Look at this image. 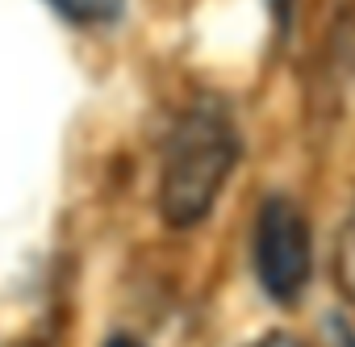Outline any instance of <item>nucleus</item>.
<instances>
[{"label": "nucleus", "instance_id": "3", "mask_svg": "<svg viewBox=\"0 0 355 347\" xmlns=\"http://www.w3.org/2000/svg\"><path fill=\"white\" fill-rule=\"evenodd\" d=\"M334 289H338V297L347 301V310L355 314V205H351V214H347V222H343V230H338V239H334Z\"/></svg>", "mask_w": 355, "mask_h": 347}, {"label": "nucleus", "instance_id": "4", "mask_svg": "<svg viewBox=\"0 0 355 347\" xmlns=\"http://www.w3.org/2000/svg\"><path fill=\"white\" fill-rule=\"evenodd\" d=\"M71 26H109L125 13V0H46Z\"/></svg>", "mask_w": 355, "mask_h": 347}, {"label": "nucleus", "instance_id": "5", "mask_svg": "<svg viewBox=\"0 0 355 347\" xmlns=\"http://www.w3.org/2000/svg\"><path fill=\"white\" fill-rule=\"evenodd\" d=\"M247 347H305V343L293 339V335H284V330H272V335H263V339H255V343H247Z\"/></svg>", "mask_w": 355, "mask_h": 347}, {"label": "nucleus", "instance_id": "7", "mask_svg": "<svg viewBox=\"0 0 355 347\" xmlns=\"http://www.w3.org/2000/svg\"><path fill=\"white\" fill-rule=\"evenodd\" d=\"M105 347H142V343H138V339H130V335H113Z\"/></svg>", "mask_w": 355, "mask_h": 347}, {"label": "nucleus", "instance_id": "6", "mask_svg": "<svg viewBox=\"0 0 355 347\" xmlns=\"http://www.w3.org/2000/svg\"><path fill=\"white\" fill-rule=\"evenodd\" d=\"M330 335H334V343H338V347H355V330H351V326H347L343 318H334Z\"/></svg>", "mask_w": 355, "mask_h": 347}, {"label": "nucleus", "instance_id": "2", "mask_svg": "<svg viewBox=\"0 0 355 347\" xmlns=\"http://www.w3.org/2000/svg\"><path fill=\"white\" fill-rule=\"evenodd\" d=\"M251 264L259 289L276 305H297L305 297L313 280V230L293 197L272 193L259 205L255 235H251Z\"/></svg>", "mask_w": 355, "mask_h": 347}, {"label": "nucleus", "instance_id": "8", "mask_svg": "<svg viewBox=\"0 0 355 347\" xmlns=\"http://www.w3.org/2000/svg\"><path fill=\"white\" fill-rule=\"evenodd\" d=\"M5 347H42V343H34V339H21V343H5Z\"/></svg>", "mask_w": 355, "mask_h": 347}, {"label": "nucleus", "instance_id": "1", "mask_svg": "<svg viewBox=\"0 0 355 347\" xmlns=\"http://www.w3.org/2000/svg\"><path fill=\"white\" fill-rule=\"evenodd\" d=\"M243 159V138L230 109L218 96H197L171 121L159 159L155 210L167 230H189L205 222L226 193L234 167Z\"/></svg>", "mask_w": 355, "mask_h": 347}]
</instances>
